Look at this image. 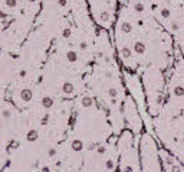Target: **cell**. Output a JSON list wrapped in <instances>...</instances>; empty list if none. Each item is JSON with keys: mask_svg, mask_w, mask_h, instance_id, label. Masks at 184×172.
Here are the masks:
<instances>
[{"mask_svg": "<svg viewBox=\"0 0 184 172\" xmlns=\"http://www.w3.org/2000/svg\"><path fill=\"white\" fill-rule=\"evenodd\" d=\"M125 119L130 124V127L134 130V132H140L141 130V119L138 116V111H137V107H135V103L132 100V97H128L127 99V103H125Z\"/></svg>", "mask_w": 184, "mask_h": 172, "instance_id": "obj_1", "label": "cell"}, {"mask_svg": "<svg viewBox=\"0 0 184 172\" xmlns=\"http://www.w3.org/2000/svg\"><path fill=\"white\" fill-rule=\"evenodd\" d=\"M120 56H121V59H122L125 64L130 62L131 58H132V51H131V48H128V46H120Z\"/></svg>", "mask_w": 184, "mask_h": 172, "instance_id": "obj_2", "label": "cell"}, {"mask_svg": "<svg viewBox=\"0 0 184 172\" xmlns=\"http://www.w3.org/2000/svg\"><path fill=\"white\" fill-rule=\"evenodd\" d=\"M98 23L102 25V26H105V28L109 26V23H111V15H109L108 10H101L99 18H98Z\"/></svg>", "mask_w": 184, "mask_h": 172, "instance_id": "obj_3", "label": "cell"}, {"mask_svg": "<svg viewBox=\"0 0 184 172\" xmlns=\"http://www.w3.org/2000/svg\"><path fill=\"white\" fill-rule=\"evenodd\" d=\"M132 51H134L137 55H144L145 51H147V46H145V44H144L142 41H135V42L132 44Z\"/></svg>", "mask_w": 184, "mask_h": 172, "instance_id": "obj_4", "label": "cell"}, {"mask_svg": "<svg viewBox=\"0 0 184 172\" xmlns=\"http://www.w3.org/2000/svg\"><path fill=\"white\" fill-rule=\"evenodd\" d=\"M60 91H62L65 96H71V94L75 93V85H73L72 82H69V81H65V82L60 85Z\"/></svg>", "mask_w": 184, "mask_h": 172, "instance_id": "obj_5", "label": "cell"}, {"mask_svg": "<svg viewBox=\"0 0 184 172\" xmlns=\"http://www.w3.org/2000/svg\"><path fill=\"white\" fill-rule=\"evenodd\" d=\"M19 96H20V100H22L23 103H29V101H32V99H33V93H32L30 88H22Z\"/></svg>", "mask_w": 184, "mask_h": 172, "instance_id": "obj_6", "label": "cell"}, {"mask_svg": "<svg viewBox=\"0 0 184 172\" xmlns=\"http://www.w3.org/2000/svg\"><path fill=\"white\" fill-rule=\"evenodd\" d=\"M94 106H95V100L92 99L91 96H83L81 99V107H83V109H92Z\"/></svg>", "mask_w": 184, "mask_h": 172, "instance_id": "obj_7", "label": "cell"}, {"mask_svg": "<svg viewBox=\"0 0 184 172\" xmlns=\"http://www.w3.org/2000/svg\"><path fill=\"white\" fill-rule=\"evenodd\" d=\"M120 31H121V33L128 35V33H131V32L134 31V26H132V23H131V22H128V20H122V22L120 23Z\"/></svg>", "mask_w": 184, "mask_h": 172, "instance_id": "obj_8", "label": "cell"}, {"mask_svg": "<svg viewBox=\"0 0 184 172\" xmlns=\"http://www.w3.org/2000/svg\"><path fill=\"white\" fill-rule=\"evenodd\" d=\"M40 104H42V107L45 110H49V109H52L55 106V100L52 97H49V96H43L42 100H40Z\"/></svg>", "mask_w": 184, "mask_h": 172, "instance_id": "obj_9", "label": "cell"}, {"mask_svg": "<svg viewBox=\"0 0 184 172\" xmlns=\"http://www.w3.org/2000/svg\"><path fill=\"white\" fill-rule=\"evenodd\" d=\"M25 139H26V142H29V143H35V142L39 139V133H38V130H35V129H30V130L26 133Z\"/></svg>", "mask_w": 184, "mask_h": 172, "instance_id": "obj_10", "label": "cell"}, {"mask_svg": "<svg viewBox=\"0 0 184 172\" xmlns=\"http://www.w3.org/2000/svg\"><path fill=\"white\" fill-rule=\"evenodd\" d=\"M171 94H173L175 99H183V97H184V87H183L181 84H177L175 87H173Z\"/></svg>", "mask_w": 184, "mask_h": 172, "instance_id": "obj_11", "label": "cell"}, {"mask_svg": "<svg viewBox=\"0 0 184 172\" xmlns=\"http://www.w3.org/2000/svg\"><path fill=\"white\" fill-rule=\"evenodd\" d=\"M71 149L73 152H82L83 150V142L81 139H73L71 142Z\"/></svg>", "mask_w": 184, "mask_h": 172, "instance_id": "obj_12", "label": "cell"}, {"mask_svg": "<svg viewBox=\"0 0 184 172\" xmlns=\"http://www.w3.org/2000/svg\"><path fill=\"white\" fill-rule=\"evenodd\" d=\"M65 56H66V61H68V62H71V64H73V62H76V61L79 59V56H78V52H76V51H68V52L65 54Z\"/></svg>", "mask_w": 184, "mask_h": 172, "instance_id": "obj_13", "label": "cell"}, {"mask_svg": "<svg viewBox=\"0 0 184 172\" xmlns=\"http://www.w3.org/2000/svg\"><path fill=\"white\" fill-rule=\"evenodd\" d=\"M132 10H134L135 13H138V15H141V13H144V10H145V7H144V5H142V2H140V0H135V2L132 3Z\"/></svg>", "mask_w": 184, "mask_h": 172, "instance_id": "obj_14", "label": "cell"}, {"mask_svg": "<svg viewBox=\"0 0 184 172\" xmlns=\"http://www.w3.org/2000/svg\"><path fill=\"white\" fill-rule=\"evenodd\" d=\"M158 15H160L161 19H170V18H171V10L167 9V7H161V9L158 10Z\"/></svg>", "mask_w": 184, "mask_h": 172, "instance_id": "obj_15", "label": "cell"}, {"mask_svg": "<svg viewBox=\"0 0 184 172\" xmlns=\"http://www.w3.org/2000/svg\"><path fill=\"white\" fill-rule=\"evenodd\" d=\"M170 28H171V32H173V33L180 32V28H181L180 20H173V22H171V25H170Z\"/></svg>", "mask_w": 184, "mask_h": 172, "instance_id": "obj_16", "label": "cell"}, {"mask_svg": "<svg viewBox=\"0 0 184 172\" xmlns=\"http://www.w3.org/2000/svg\"><path fill=\"white\" fill-rule=\"evenodd\" d=\"M107 94H108V97H111V99H117V96H118V90H117L115 87H109V88H108V91H107Z\"/></svg>", "mask_w": 184, "mask_h": 172, "instance_id": "obj_17", "label": "cell"}, {"mask_svg": "<svg viewBox=\"0 0 184 172\" xmlns=\"http://www.w3.org/2000/svg\"><path fill=\"white\" fill-rule=\"evenodd\" d=\"M105 168H107L108 171H112V169L115 168V160H114L112 158L107 159V162H105Z\"/></svg>", "mask_w": 184, "mask_h": 172, "instance_id": "obj_18", "label": "cell"}, {"mask_svg": "<svg viewBox=\"0 0 184 172\" xmlns=\"http://www.w3.org/2000/svg\"><path fill=\"white\" fill-rule=\"evenodd\" d=\"M170 171H171V172H183V168H181L180 163L174 162L173 165H170Z\"/></svg>", "mask_w": 184, "mask_h": 172, "instance_id": "obj_19", "label": "cell"}, {"mask_svg": "<svg viewBox=\"0 0 184 172\" xmlns=\"http://www.w3.org/2000/svg\"><path fill=\"white\" fill-rule=\"evenodd\" d=\"M72 36V31L69 29V28H65L63 31H62V38L63 39H69Z\"/></svg>", "mask_w": 184, "mask_h": 172, "instance_id": "obj_20", "label": "cell"}, {"mask_svg": "<svg viewBox=\"0 0 184 172\" xmlns=\"http://www.w3.org/2000/svg\"><path fill=\"white\" fill-rule=\"evenodd\" d=\"M5 3L9 9H15L17 6V0H5Z\"/></svg>", "mask_w": 184, "mask_h": 172, "instance_id": "obj_21", "label": "cell"}, {"mask_svg": "<svg viewBox=\"0 0 184 172\" xmlns=\"http://www.w3.org/2000/svg\"><path fill=\"white\" fill-rule=\"evenodd\" d=\"M97 153H98V155H105V153H107V146H105V145H99V146L97 148Z\"/></svg>", "mask_w": 184, "mask_h": 172, "instance_id": "obj_22", "label": "cell"}, {"mask_svg": "<svg viewBox=\"0 0 184 172\" xmlns=\"http://www.w3.org/2000/svg\"><path fill=\"white\" fill-rule=\"evenodd\" d=\"M154 104H155L157 107H160V106L163 104V94H157V97H155V101H154Z\"/></svg>", "mask_w": 184, "mask_h": 172, "instance_id": "obj_23", "label": "cell"}, {"mask_svg": "<svg viewBox=\"0 0 184 172\" xmlns=\"http://www.w3.org/2000/svg\"><path fill=\"white\" fill-rule=\"evenodd\" d=\"M88 48H89V46H88V42H86V41H81V42H79V49H81V51H88Z\"/></svg>", "mask_w": 184, "mask_h": 172, "instance_id": "obj_24", "label": "cell"}, {"mask_svg": "<svg viewBox=\"0 0 184 172\" xmlns=\"http://www.w3.org/2000/svg\"><path fill=\"white\" fill-rule=\"evenodd\" d=\"M10 117H12V111H10L9 109H3V119L9 120Z\"/></svg>", "mask_w": 184, "mask_h": 172, "instance_id": "obj_25", "label": "cell"}, {"mask_svg": "<svg viewBox=\"0 0 184 172\" xmlns=\"http://www.w3.org/2000/svg\"><path fill=\"white\" fill-rule=\"evenodd\" d=\"M48 155H49V158H55V156L58 155V149H56V148H50V149L48 150Z\"/></svg>", "mask_w": 184, "mask_h": 172, "instance_id": "obj_26", "label": "cell"}, {"mask_svg": "<svg viewBox=\"0 0 184 172\" xmlns=\"http://www.w3.org/2000/svg\"><path fill=\"white\" fill-rule=\"evenodd\" d=\"M122 172H134V168H132L131 165H124Z\"/></svg>", "mask_w": 184, "mask_h": 172, "instance_id": "obj_27", "label": "cell"}, {"mask_svg": "<svg viewBox=\"0 0 184 172\" xmlns=\"http://www.w3.org/2000/svg\"><path fill=\"white\" fill-rule=\"evenodd\" d=\"M58 6L66 7V6H68V0H58Z\"/></svg>", "mask_w": 184, "mask_h": 172, "instance_id": "obj_28", "label": "cell"}, {"mask_svg": "<svg viewBox=\"0 0 184 172\" xmlns=\"http://www.w3.org/2000/svg\"><path fill=\"white\" fill-rule=\"evenodd\" d=\"M49 122V114H45L43 117H42V120H40V123H42V126H45L46 123Z\"/></svg>", "mask_w": 184, "mask_h": 172, "instance_id": "obj_29", "label": "cell"}, {"mask_svg": "<svg viewBox=\"0 0 184 172\" xmlns=\"http://www.w3.org/2000/svg\"><path fill=\"white\" fill-rule=\"evenodd\" d=\"M40 172H50V166H48V165H45V166H42V169H40Z\"/></svg>", "mask_w": 184, "mask_h": 172, "instance_id": "obj_30", "label": "cell"}, {"mask_svg": "<svg viewBox=\"0 0 184 172\" xmlns=\"http://www.w3.org/2000/svg\"><path fill=\"white\" fill-rule=\"evenodd\" d=\"M19 75H20V77H26V71H25V69H20V71H19Z\"/></svg>", "mask_w": 184, "mask_h": 172, "instance_id": "obj_31", "label": "cell"}, {"mask_svg": "<svg viewBox=\"0 0 184 172\" xmlns=\"http://www.w3.org/2000/svg\"><path fill=\"white\" fill-rule=\"evenodd\" d=\"M26 2H28V3H30V5H32V3H35V2H36V0H26Z\"/></svg>", "mask_w": 184, "mask_h": 172, "instance_id": "obj_32", "label": "cell"}, {"mask_svg": "<svg viewBox=\"0 0 184 172\" xmlns=\"http://www.w3.org/2000/svg\"><path fill=\"white\" fill-rule=\"evenodd\" d=\"M3 52V49H2V45H0V54H2Z\"/></svg>", "mask_w": 184, "mask_h": 172, "instance_id": "obj_33", "label": "cell"}]
</instances>
